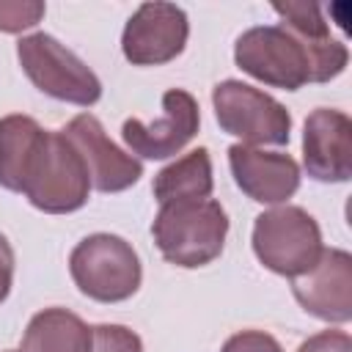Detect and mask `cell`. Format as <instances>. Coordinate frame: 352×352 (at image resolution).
Masks as SVG:
<instances>
[{
	"instance_id": "1",
	"label": "cell",
	"mask_w": 352,
	"mask_h": 352,
	"mask_svg": "<svg viewBox=\"0 0 352 352\" xmlns=\"http://www.w3.org/2000/svg\"><path fill=\"white\" fill-rule=\"evenodd\" d=\"M88 170L63 132L44 129L22 168L19 192L47 214L77 212L88 201Z\"/></svg>"
},
{
	"instance_id": "2",
	"label": "cell",
	"mask_w": 352,
	"mask_h": 352,
	"mask_svg": "<svg viewBox=\"0 0 352 352\" xmlns=\"http://www.w3.org/2000/svg\"><path fill=\"white\" fill-rule=\"evenodd\" d=\"M151 234L170 264L195 270L223 253L228 214L212 198L162 204L151 223Z\"/></svg>"
},
{
	"instance_id": "3",
	"label": "cell",
	"mask_w": 352,
	"mask_h": 352,
	"mask_svg": "<svg viewBox=\"0 0 352 352\" xmlns=\"http://www.w3.org/2000/svg\"><path fill=\"white\" fill-rule=\"evenodd\" d=\"M77 289L96 302H121L140 286L143 270L132 245L116 234H91L69 256Z\"/></svg>"
},
{
	"instance_id": "4",
	"label": "cell",
	"mask_w": 352,
	"mask_h": 352,
	"mask_svg": "<svg viewBox=\"0 0 352 352\" xmlns=\"http://www.w3.org/2000/svg\"><path fill=\"white\" fill-rule=\"evenodd\" d=\"M322 231L300 206H278L256 217L253 253L256 258L286 278L305 275L322 256Z\"/></svg>"
},
{
	"instance_id": "5",
	"label": "cell",
	"mask_w": 352,
	"mask_h": 352,
	"mask_svg": "<svg viewBox=\"0 0 352 352\" xmlns=\"http://www.w3.org/2000/svg\"><path fill=\"white\" fill-rule=\"evenodd\" d=\"M16 58L22 72L30 77V82L52 99L88 107L102 96L99 77L72 50H66L58 38L47 33H33L19 38Z\"/></svg>"
},
{
	"instance_id": "6",
	"label": "cell",
	"mask_w": 352,
	"mask_h": 352,
	"mask_svg": "<svg viewBox=\"0 0 352 352\" xmlns=\"http://www.w3.org/2000/svg\"><path fill=\"white\" fill-rule=\"evenodd\" d=\"M212 104L223 132L245 143H289L292 116L270 94L239 80H223L212 91Z\"/></svg>"
},
{
	"instance_id": "7",
	"label": "cell",
	"mask_w": 352,
	"mask_h": 352,
	"mask_svg": "<svg viewBox=\"0 0 352 352\" xmlns=\"http://www.w3.org/2000/svg\"><path fill=\"white\" fill-rule=\"evenodd\" d=\"M236 66L264 85L297 91L311 82L305 47L280 25H258L245 30L234 44Z\"/></svg>"
},
{
	"instance_id": "8",
	"label": "cell",
	"mask_w": 352,
	"mask_h": 352,
	"mask_svg": "<svg viewBox=\"0 0 352 352\" xmlns=\"http://www.w3.org/2000/svg\"><path fill=\"white\" fill-rule=\"evenodd\" d=\"M190 36L187 14L173 3H143L121 33V52L135 66L173 60Z\"/></svg>"
},
{
	"instance_id": "9",
	"label": "cell",
	"mask_w": 352,
	"mask_h": 352,
	"mask_svg": "<svg viewBox=\"0 0 352 352\" xmlns=\"http://www.w3.org/2000/svg\"><path fill=\"white\" fill-rule=\"evenodd\" d=\"M201 113L192 94L170 88L162 94V118L143 124L140 118H126L121 138L132 154L143 160H168L182 151L198 132Z\"/></svg>"
},
{
	"instance_id": "10",
	"label": "cell",
	"mask_w": 352,
	"mask_h": 352,
	"mask_svg": "<svg viewBox=\"0 0 352 352\" xmlns=\"http://www.w3.org/2000/svg\"><path fill=\"white\" fill-rule=\"evenodd\" d=\"M60 132L80 154V160L88 170V182L99 192H121L143 176V165L132 154H124L104 135L96 116L80 113Z\"/></svg>"
},
{
	"instance_id": "11",
	"label": "cell",
	"mask_w": 352,
	"mask_h": 352,
	"mask_svg": "<svg viewBox=\"0 0 352 352\" xmlns=\"http://www.w3.org/2000/svg\"><path fill=\"white\" fill-rule=\"evenodd\" d=\"M297 302L316 319L349 322L352 319V256L346 250H322L319 261L292 280Z\"/></svg>"
},
{
	"instance_id": "12",
	"label": "cell",
	"mask_w": 352,
	"mask_h": 352,
	"mask_svg": "<svg viewBox=\"0 0 352 352\" xmlns=\"http://www.w3.org/2000/svg\"><path fill=\"white\" fill-rule=\"evenodd\" d=\"M302 162L316 182H349L352 176V121L333 107H316L302 129Z\"/></svg>"
},
{
	"instance_id": "13",
	"label": "cell",
	"mask_w": 352,
	"mask_h": 352,
	"mask_svg": "<svg viewBox=\"0 0 352 352\" xmlns=\"http://www.w3.org/2000/svg\"><path fill=\"white\" fill-rule=\"evenodd\" d=\"M228 165L236 187L258 204H283L300 187V165L289 154L234 143L228 148Z\"/></svg>"
},
{
	"instance_id": "14",
	"label": "cell",
	"mask_w": 352,
	"mask_h": 352,
	"mask_svg": "<svg viewBox=\"0 0 352 352\" xmlns=\"http://www.w3.org/2000/svg\"><path fill=\"white\" fill-rule=\"evenodd\" d=\"M272 11L280 16V28H286L308 52L311 82H327L346 69L349 52L344 41L330 36V25L322 16V6L316 3H275Z\"/></svg>"
},
{
	"instance_id": "15",
	"label": "cell",
	"mask_w": 352,
	"mask_h": 352,
	"mask_svg": "<svg viewBox=\"0 0 352 352\" xmlns=\"http://www.w3.org/2000/svg\"><path fill=\"white\" fill-rule=\"evenodd\" d=\"M94 327L66 308L38 311L22 336V352H91Z\"/></svg>"
},
{
	"instance_id": "16",
	"label": "cell",
	"mask_w": 352,
	"mask_h": 352,
	"mask_svg": "<svg viewBox=\"0 0 352 352\" xmlns=\"http://www.w3.org/2000/svg\"><path fill=\"white\" fill-rule=\"evenodd\" d=\"M214 187L212 179V157L206 148H195L184 154L182 160L170 162L154 176V198L162 204H176V201H201L209 198Z\"/></svg>"
},
{
	"instance_id": "17",
	"label": "cell",
	"mask_w": 352,
	"mask_h": 352,
	"mask_svg": "<svg viewBox=\"0 0 352 352\" xmlns=\"http://www.w3.org/2000/svg\"><path fill=\"white\" fill-rule=\"evenodd\" d=\"M44 129L30 116H6L0 118V184L11 192H19L22 168L30 148L36 146Z\"/></svg>"
},
{
	"instance_id": "18",
	"label": "cell",
	"mask_w": 352,
	"mask_h": 352,
	"mask_svg": "<svg viewBox=\"0 0 352 352\" xmlns=\"http://www.w3.org/2000/svg\"><path fill=\"white\" fill-rule=\"evenodd\" d=\"M44 16V3L30 0H0V30L3 33H19L33 28Z\"/></svg>"
},
{
	"instance_id": "19",
	"label": "cell",
	"mask_w": 352,
	"mask_h": 352,
	"mask_svg": "<svg viewBox=\"0 0 352 352\" xmlns=\"http://www.w3.org/2000/svg\"><path fill=\"white\" fill-rule=\"evenodd\" d=\"M91 352H143V341L124 324H99L94 327Z\"/></svg>"
},
{
	"instance_id": "20",
	"label": "cell",
	"mask_w": 352,
	"mask_h": 352,
	"mask_svg": "<svg viewBox=\"0 0 352 352\" xmlns=\"http://www.w3.org/2000/svg\"><path fill=\"white\" fill-rule=\"evenodd\" d=\"M220 352H283L280 344L264 333V330H242V333H234Z\"/></svg>"
},
{
	"instance_id": "21",
	"label": "cell",
	"mask_w": 352,
	"mask_h": 352,
	"mask_svg": "<svg viewBox=\"0 0 352 352\" xmlns=\"http://www.w3.org/2000/svg\"><path fill=\"white\" fill-rule=\"evenodd\" d=\"M297 352H352V338L344 330H322L305 338Z\"/></svg>"
},
{
	"instance_id": "22",
	"label": "cell",
	"mask_w": 352,
	"mask_h": 352,
	"mask_svg": "<svg viewBox=\"0 0 352 352\" xmlns=\"http://www.w3.org/2000/svg\"><path fill=\"white\" fill-rule=\"evenodd\" d=\"M11 280H14V250L11 242L0 234V302L8 297Z\"/></svg>"
}]
</instances>
